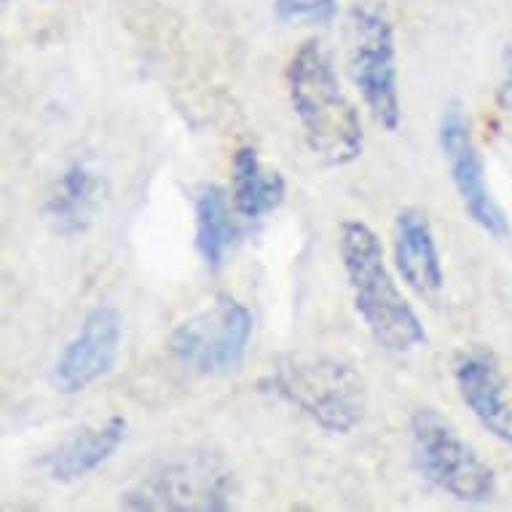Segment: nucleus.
<instances>
[{"label": "nucleus", "mask_w": 512, "mask_h": 512, "mask_svg": "<svg viewBox=\"0 0 512 512\" xmlns=\"http://www.w3.org/2000/svg\"><path fill=\"white\" fill-rule=\"evenodd\" d=\"M349 73L376 124L387 132H397L403 121V105L397 78L395 27L384 6L357 3L349 14Z\"/></svg>", "instance_id": "nucleus-4"}, {"label": "nucleus", "mask_w": 512, "mask_h": 512, "mask_svg": "<svg viewBox=\"0 0 512 512\" xmlns=\"http://www.w3.org/2000/svg\"><path fill=\"white\" fill-rule=\"evenodd\" d=\"M126 429H129V421L124 416H110L100 424L78 429L76 435L62 440L54 451L43 456V467L59 483L86 478L121 448L126 440Z\"/></svg>", "instance_id": "nucleus-12"}, {"label": "nucleus", "mask_w": 512, "mask_h": 512, "mask_svg": "<svg viewBox=\"0 0 512 512\" xmlns=\"http://www.w3.org/2000/svg\"><path fill=\"white\" fill-rule=\"evenodd\" d=\"M496 105L502 110H512V73L507 81H502V86L496 89Z\"/></svg>", "instance_id": "nucleus-17"}, {"label": "nucleus", "mask_w": 512, "mask_h": 512, "mask_svg": "<svg viewBox=\"0 0 512 512\" xmlns=\"http://www.w3.org/2000/svg\"><path fill=\"white\" fill-rule=\"evenodd\" d=\"M454 378L462 403L480 421V427L512 448V405L507 400V381L494 357L486 352L464 354L456 362Z\"/></svg>", "instance_id": "nucleus-10"}, {"label": "nucleus", "mask_w": 512, "mask_h": 512, "mask_svg": "<svg viewBox=\"0 0 512 512\" xmlns=\"http://www.w3.org/2000/svg\"><path fill=\"white\" fill-rule=\"evenodd\" d=\"M274 11L282 22L328 25L338 14V0H274Z\"/></svg>", "instance_id": "nucleus-16"}, {"label": "nucleus", "mask_w": 512, "mask_h": 512, "mask_svg": "<svg viewBox=\"0 0 512 512\" xmlns=\"http://www.w3.org/2000/svg\"><path fill=\"white\" fill-rule=\"evenodd\" d=\"M341 261L352 287L354 309L387 352H413L427 344V330L413 306L405 301L403 290L389 274L384 247L376 231L362 220H346L341 226Z\"/></svg>", "instance_id": "nucleus-2"}, {"label": "nucleus", "mask_w": 512, "mask_h": 512, "mask_svg": "<svg viewBox=\"0 0 512 512\" xmlns=\"http://www.w3.org/2000/svg\"><path fill=\"white\" fill-rule=\"evenodd\" d=\"M196 215V252L207 269H220L228 250L234 247L239 226L231 215L226 191L220 185H202L194 199Z\"/></svg>", "instance_id": "nucleus-15"}, {"label": "nucleus", "mask_w": 512, "mask_h": 512, "mask_svg": "<svg viewBox=\"0 0 512 512\" xmlns=\"http://www.w3.org/2000/svg\"><path fill=\"white\" fill-rule=\"evenodd\" d=\"M231 172H234L231 175V180H234L231 202H234V210L242 218H266L277 207H282L287 196L285 177H282V172L263 169L258 151L252 145H242L234 153Z\"/></svg>", "instance_id": "nucleus-13"}, {"label": "nucleus", "mask_w": 512, "mask_h": 512, "mask_svg": "<svg viewBox=\"0 0 512 512\" xmlns=\"http://www.w3.org/2000/svg\"><path fill=\"white\" fill-rule=\"evenodd\" d=\"M252 338L250 309L220 295L210 309L180 322L169 336V354L202 376H223L242 365Z\"/></svg>", "instance_id": "nucleus-6"}, {"label": "nucleus", "mask_w": 512, "mask_h": 512, "mask_svg": "<svg viewBox=\"0 0 512 512\" xmlns=\"http://www.w3.org/2000/svg\"><path fill=\"white\" fill-rule=\"evenodd\" d=\"M411 437L421 475L443 494L467 504L488 502L496 494L494 470L435 408L413 413Z\"/></svg>", "instance_id": "nucleus-5"}, {"label": "nucleus", "mask_w": 512, "mask_h": 512, "mask_svg": "<svg viewBox=\"0 0 512 512\" xmlns=\"http://www.w3.org/2000/svg\"><path fill=\"white\" fill-rule=\"evenodd\" d=\"M395 266L400 277L419 295H437L445 285L432 223L421 210H403L395 223Z\"/></svg>", "instance_id": "nucleus-11"}, {"label": "nucleus", "mask_w": 512, "mask_h": 512, "mask_svg": "<svg viewBox=\"0 0 512 512\" xmlns=\"http://www.w3.org/2000/svg\"><path fill=\"white\" fill-rule=\"evenodd\" d=\"M100 194L102 183L97 172H92L86 164H70L59 175L49 202H46V218H49L57 234H81L92 223Z\"/></svg>", "instance_id": "nucleus-14"}, {"label": "nucleus", "mask_w": 512, "mask_h": 512, "mask_svg": "<svg viewBox=\"0 0 512 512\" xmlns=\"http://www.w3.org/2000/svg\"><path fill=\"white\" fill-rule=\"evenodd\" d=\"M287 94L309 151L328 167H346L362 156L360 110L341 89L336 68L319 41H306L287 65Z\"/></svg>", "instance_id": "nucleus-1"}, {"label": "nucleus", "mask_w": 512, "mask_h": 512, "mask_svg": "<svg viewBox=\"0 0 512 512\" xmlns=\"http://www.w3.org/2000/svg\"><path fill=\"white\" fill-rule=\"evenodd\" d=\"M440 148H443L456 194L462 199V207L467 210L472 223H478L486 234L504 239L510 234V223L504 218L502 207L491 196L486 164H483L480 148L475 143V135H472L470 118L464 116V110L456 108V105L445 110L443 121H440Z\"/></svg>", "instance_id": "nucleus-8"}, {"label": "nucleus", "mask_w": 512, "mask_h": 512, "mask_svg": "<svg viewBox=\"0 0 512 512\" xmlns=\"http://www.w3.org/2000/svg\"><path fill=\"white\" fill-rule=\"evenodd\" d=\"M234 475L212 456H188L151 470L126 494V510H228Z\"/></svg>", "instance_id": "nucleus-7"}, {"label": "nucleus", "mask_w": 512, "mask_h": 512, "mask_svg": "<svg viewBox=\"0 0 512 512\" xmlns=\"http://www.w3.org/2000/svg\"><path fill=\"white\" fill-rule=\"evenodd\" d=\"M121 314L113 306H97L84 317L78 333L54 362L51 381L62 395H81L113 370L121 349Z\"/></svg>", "instance_id": "nucleus-9"}, {"label": "nucleus", "mask_w": 512, "mask_h": 512, "mask_svg": "<svg viewBox=\"0 0 512 512\" xmlns=\"http://www.w3.org/2000/svg\"><path fill=\"white\" fill-rule=\"evenodd\" d=\"M269 387L333 435H349L368 411V384L360 370L325 354H287L271 370Z\"/></svg>", "instance_id": "nucleus-3"}]
</instances>
